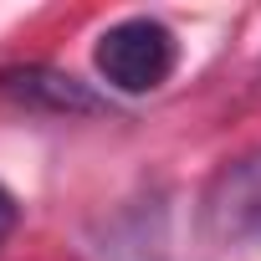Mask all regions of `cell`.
I'll list each match as a JSON object with an SVG mask.
<instances>
[{"instance_id": "1", "label": "cell", "mask_w": 261, "mask_h": 261, "mask_svg": "<svg viewBox=\"0 0 261 261\" xmlns=\"http://www.w3.org/2000/svg\"><path fill=\"white\" fill-rule=\"evenodd\" d=\"M92 62H97V77L118 92H154L174 77L179 41L154 16H128V21H118L97 36Z\"/></svg>"}, {"instance_id": "2", "label": "cell", "mask_w": 261, "mask_h": 261, "mask_svg": "<svg viewBox=\"0 0 261 261\" xmlns=\"http://www.w3.org/2000/svg\"><path fill=\"white\" fill-rule=\"evenodd\" d=\"M0 92L16 97L21 108L57 113V118H97V113H108V97L97 87H87L82 77H72L62 67H46V62L6 67L0 72Z\"/></svg>"}, {"instance_id": "3", "label": "cell", "mask_w": 261, "mask_h": 261, "mask_svg": "<svg viewBox=\"0 0 261 261\" xmlns=\"http://www.w3.org/2000/svg\"><path fill=\"white\" fill-rule=\"evenodd\" d=\"M220 210H246L251 220L261 215V149L256 154H246V159H236L225 174H220V185H215V215Z\"/></svg>"}, {"instance_id": "4", "label": "cell", "mask_w": 261, "mask_h": 261, "mask_svg": "<svg viewBox=\"0 0 261 261\" xmlns=\"http://www.w3.org/2000/svg\"><path fill=\"white\" fill-rule=\"evenodd\" d=\"M16 225H21V205H16V195L6 185H0V246L16 236Z\"/></svg>"}, {"instance_id": "5", "label": "cell", "mask_w": 261, "mask_h": 261, "mask_svg": "<svg viewBox=\"0 0 261 261\" xmlns=\"http://www.w3.org/2000/svg\"><path fill=\"white\" fill-rule=\"evenodd\" d=\"M251 230H256V236H261V215H256V220H251Z\"/></svg>"}]
</instances>
